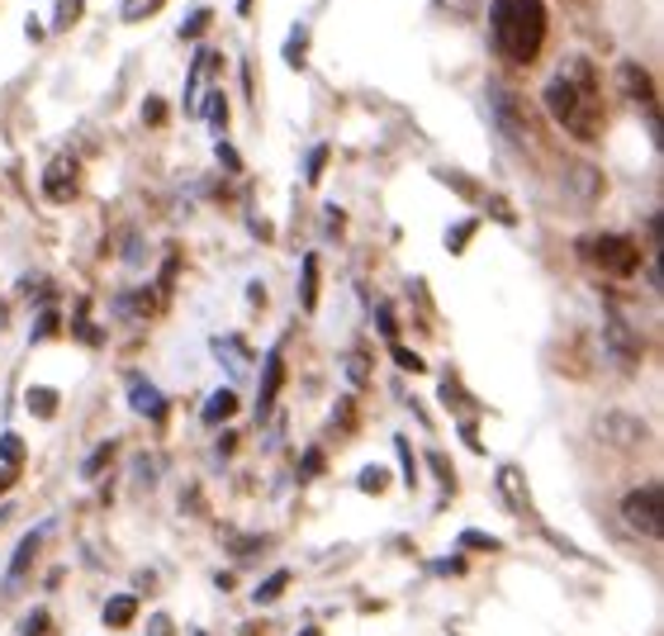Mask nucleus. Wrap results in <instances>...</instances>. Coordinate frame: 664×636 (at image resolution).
I'll return each instance as SVG.
<instances>
[{"instance_id":"obj_34","label":"nucleus","mask_w":664,"mask_h":636,"mask_svg":"<svg viewBox=\"0 0 664 636\" xmlns=\"http://www.w3.org/2000/svg\"><path fill=\"white\" fill-rule=\"evenodd\" d=\"M437 10L456 14V20H474V0H437Z\"/></svg>"},{"instance_id":"obj_32","label":"nucleus","mask_w":664,"mask_h":636,"mask_svg":"<svg viewBox=\"0 0 664 636\" xmlns=\"http://www.w3.org/2000/svg\"><path fill=\"white\" fill-rule=\"evenodd\" d=\"M323 167H328V148L319 142V148L309 152V167H304V177H309V186H319V177H323Z\"/></svg>"},{"instance_id":"obj_43","label":"nucleus","mask_w":664,"mask_h":636,"mask_svg":"<svg viewBox=\"0 0 664 636\" xmlns=\"http://www.w3.org/2000/svg\"><path fill=\"white\" fill-rule=\"evenodd\" d=\"M43 632H47V613H34V617L24 623V636H43Z\"/></svg>"},{"instance_id":"obj_11","label":"nucleus","mask_w":664,"mask_h":636,"mask_svg":"<svg viewBox=\"0 0 664 636\" xmlns=\"http://www.w3.org/2000/svg\"><path fill=\"white\" fill-rule=\"evenodd\" d=\"M617 76H622V91L631 95V100H641L645 109H655V86H651V72L636 67V62H622L617 67Z\"/></svg>"},{"instance_id":"obj_35","label":"nucleus","mask_w":664,"mask_h":636,"mask_svg":"<svg viewBox=\"0 0 664 636\" xmlns=\"http://www.w3.org/2000/svg\"><path fill=\"white\" fill-rule=\"evenodd\" d=\"M142 119H148L152 129H157V124L167 119V100H157V95H148V100H142Z\"/></svg>"},{"instance_id":"obj_31","label":"nucleus","mask_w":664,"mask_h":636,"mask_svg":"<svg viewBox=\"0 0 664 636\" xmlns=\"http://www.w3.org/2000/svg\"><path fill=\"white\" fill-rule=\"evenodd\" d=\"M346 380H352V385H366V380H371V365H366V357H361V352L346 357Z\"/></svg>"},{"instance_id":"obj_16","label":"nucleus","mask_w":664,"mask_h":636,"mask_svg":"<svg viewBox=\"0 0 664 636\" xmlns=\"http://www.w3.org/2000/svg\"><path fill=\"white\" fill-rule=\"evenodd\" d=\"M39 542H43V532H29L20 547H14V561H10V584L20 580V575H29V561L39 555Z\"/></svg>"},{"instance_id":"obj_12","label":"nucleus","mask_w":664,"mask_h":636,"mask_svg":"<svg viewBox=\"0 0 664 636\" xmlns=\"http://www.w3.org/2000/svg\"><path fill=\"white\" fill-rule=\"evenodd\" d=\"M280 385H285V357L280 352H271L266 357V371H261V394H257V413H266L276 404V394H280Z\"/></svg>"},{"instance_id":"obj_18","label":"nucleus","mask_w":664,"mask_h":636,"mask_svg":"<svg viewBox=\"0 0 664 636\" xmlns=\"http://www.w3.org/2000/svg\"><path fill=\"white\" fill-rule=\"evenodd\" d=\"M285 62H290L294 72L309 62V29H304V24H294V29H290V39H285Z\"/></svg>"},{"instance_id":"obj_23","label":"nucleus","mask_w":664,"mask_h":636,"mask_svg":"<svg viewBox=\"0 0 664 636\" xmlns=\"http://www.w3.org/2000/svg\"><path fill=\"white\" fill-rule=\"evenodd\" d=\"M356 485L366 489V495H385V489H389V470L385 466H366V470L356 475Z\"/></svg>"},{"instance_id":"obj_1","label":"nucleus","mask_w":664,"mask_h":636,"mask_svg":"<svg viewBox=\"0 0 664 636\" xmlns=\"http://www.w3.org/2000/svg\"><path fill=\"white\" fill-rule=\"evenodd\" d=\"M546 109L550 119L560 124V129H569L579 142H593L598 138V119H603V109H598V76L589 62H565L556 82H546Z\"/></svg>"},{"instance_id":"obj_21","label":"nucleus","mask_w":664,"mask_h":636,"mask_svg":"<svg viewBox=\"0 0 664 636\" xmlns=\"http://www.w3.org/2000/svg\"><path fill=\"white\" fill-rule=\"evenodd\" d=\"M167 0H124V24H142V20H152L157 10H162Z\"/></svg>"},{"instance_id":"obj_30","label":"nucleus","mask_w":664,"mask_h":636,"mask_svg":"<svg viewBox=\"0 0 664 636\" xmlns=\"http://www.w3.org/2000/svg\"><path fill=\"white\" fill-rule=\"evenodd\" d=\"M427 460H432V470H437V480H441V489H456V470H451V460L441 456V452H427Z\"/></svg>"},{"instance_id":"obj_37","label":"nucleus","mask_w":664,"mask_h":636,"mask_svg":"<svg viewBox=\"0 0 664 636\" xmlns=\"http://www.w3.org/2000/svg\"><path fill=\"white\" fill-rule=\"evenodd\" d=\"M474 229H480V224H474V219H465V224L456 229V233H447V247H451V252H461V247L470 243V233H474Z\"/></svg>"},{"instance_id":"obj_26","label":"nucleus","mask_w":664,"mask_h":636,"mask_svg":"<svg viewBox=\"0 0 664 636\" xmlns=\"http://www.w3.org/2000/svg\"><path fill=\"white\" fill-rule=\"evenodd\" d=\"M224 547L233 555H251V551H261L266 547V537H237V532H224Z\"/></svg>"},{"instance_id":"obj_2","label":"nucleus","mask_w":664,"mask_h":636,"mask_svg":"<svg viewBox=\"0 0 664 636\" xmlns=\"http://www.w3.org/2000/svg\"><path fill=\"white\" fill-rule=\"evenodd\" d=\"M546 6L542 0H494L489 6V34H494V47L517 67L542 57V43H546Z\"/></svg>"},{"instance_id":"obj_25","label":"nucleus","mask_w":664,"mask_h":636,"mask_svg":"<svg viewBox=\"0 0 664 636\" xmlns=\"http://www.w3.org/2000/svg\"><path fill=\"white\" fill-rule=\"evenodd\" d=\"M82 6L86 0H57V14H53V29H72L82 20Z\"/></svg>"},{"instance_id":"obj_33","label":"nucleus","mask_w":664,"mask_h":636,"mask_svg":"<svg viewBox=\"0 0 664 636\" xmlns=\"http://www.w3.org/2000/svg\"><path fill=\"white\" fill-rule=\"evenodd\" d=\"M109 456H115V442H105V447H95V456L82 466V475H100L105 466H109Z\"/></svg>"},{"instance_id":"obj_47","label":"nucleus","mask_w":664,"mask_h":636,"mask_svg":"<svg viewBox=\"0 0 664 636\" xmlns=\"http://www.w3.org/2000/svg\"><path fill=\"white\" fill-rule=\"evenodd\" d=\"M10 513H14V508H10V504H0V522H6Z\"/></svg>"},{"instance_id":"obj_44","label":"nucleus","mask_w":664,"mask_h":636,"mask_svg":"<svg viewBox=\"0 0 664 636\" xmlns=\"http://www.w3.org/2000/svg\"><path fill=\"white\" fill-rule=\"evenodd\" d=\"M319 470H323V456L309 452V456H304V475H319Z\"/></svg>"},{"instance_id":"obj_20","label":"nucleus","mask_w":664,"mask_h":636,"mask_svg":"<svg viewBox=\"0 0 664 636\" xmlns=\"http://www.w3.org/2000/svg\"><path fill=\"white\" fill-rule=\"evenodd\" d=\"M24 404H29V413H39V418H53V413H57V390L34 385V390L24 394Z\"/></svg>"},{"instance_id":"obj_27","label":"nucleus","mask_w":664,"mask_h":636,"mask_svg":"<svg viewBox=\"0 0 664 636\" xmlns=\"http://www.w3.org/2000/svg\"><path fill=\"white\" fill-rule=\"evenodd\" d=\"M0 460H6V466H14V470H20V460H24V442L14 437V433H6V437H0Z\"/></svg>"},{"instance_id":"obj_22","label":"nucleus","mask_w":664,"mask_h":636,"mask_svg":"<svg viewBox=\"0 0 664 636\" xmlns=\"http://www.w3.org/2000/svg\"><path fill=\"white\" fill-rule=\"evenodd\" d=\"M204 119H210V129H214V134H224V124H228V100H224V91H214L210 100H204Z\"/></svg>"},{"instance_id":"obj_4","label":"nucleus","mask_w":664,"mask_h":636,"mask_svg":"<svg viewBox=\"0 0 664 636\" xmlns=\"http://www.w3.org/2000/svg\"><path fill=\"white\" fill-rule=\"evenodd\" d=\"M622 518H626L631 532H641V537H651V542H660V537H664V495H660V485L631 489V495L622 499Z\"/></svg>"},{"instance_id":"obj_6","label":"nucleus","mask_w":664,"mask_h":636,"mask_svg":"<svg viewBox=\"0 0 664 636\" xmlns=\"http://www.w3.org/2000/svg\"><path fill=\"white\" fill-rule=\"evenodd\" d=\"M603 352H608L617 365H622V371H636V361H641V338H636V328H631L612 305L603 309Z\"/></svg>"},{"instance_id":"obj_19","label":"nucleus","mask_w":664,"mask_h":636,"mask_svg":"<svg viewBox=\"0 0 664 636\" xmlns=\"http://www.w3.org/2000/svg\"><path fill=\"white\" fill-rule=\"evenodd\" d=\"M499 485H503V499H508V508H527V489H522V470L517 466H503L499 470Z\"/></svg>"},{"instance_id":"obj_15","label":"nucleus","mask_w":664,"mask_h":636,"mask_svg":"<svg viewBox=\"0 0 664 636\" xmlns=\"http://www.w3.org/2000/svg\"><path fill=\"white\" fill-rule=\"evenodd\" d=\"M133 617H138V598L133 594H119V598L105 603V627H129Z\"/></svg>"},{"instance_id":"obj_7","label":"nucleus","mask_w":664,"mask_h":636,"mask_svg":"<svg viewBox=\"0 0 664 636\" xmlns=\"http://www.w3.org/2000/svg\"><path fill=\"white\" fill-rule=\"evenodd\" d=\"M598 427V437L608 442L612 452H636L645 437H651V427H645L636 413H622V409H612V413H603V418L593 423Z\"/></svg>"},{"instance_id":"obj_17","label":"nucleus","mask_w":664,"mask_h":636,"mask_svg":"<svg viewBox=\"0 0 664 636\" xmlns=\"http://www.w3.org/2000/svg\"><path fill=\"white\" fill-rule=\"evenodd\" d=\"M233 413H237V394L218 390V394H210V404H204V423H228Z\"/></svg>"},{"instance_id":"obj_14","label":"nucleus","mask_w":664,"mask_h":636,"mask_svg":"<svg viewBox=\"0 0 664 636\" xmlns=\"http://www.w3.org/2000/svg\"><path fill=\"white\" fill-rule=\"evenodd\" d=\"M214 357H218V361H228V365H233L237 375H243L247 365H251V357H247V347H243V338H214Z\"/></svg>"},{"instance_id":"obj_36","label":"nucleus","mask_w":664,"mask_h":636,"mask_svg":"<svg viewBox=\"0 0 664 636\" xmlns=\"http://www.w3.org/2000/svg\"><path fill=\"white\" fill-rule=\"evenodd\" d=\"M461 547L465 551H499V542H494V537H484V532H465Z\"/></svg>"},{"instance_id":"obj_24","label":"nucleus","mask_w":664,"mask_h":636,"mask_svg":"<svg viewBox=\"0 0 664 636\" xmlns=\"http://www.w3.org/2000/svg\"><path fill=\"white\" fill-rule=\"evenodd\" d=\"M285 590H290V570H276L266 584H257V603H276Z\"/></svg>"},{"instance_id":"obj_42","label":"nucleus","mask_w":664,"mask_h":636,"mask_svg":"<svg viewBox=\"0 0 664 636\" xmlns=\"http://www.w3.org/2000/svg\"><path fill=\"white\" fill-rule=\"evenodd\" d=\"M53 332H57V314H53V309H47V314L39 318V328H34V338L43 342V338H53Z\"/></svg>"},{"instance_id":"obj_40","label":"nucleus","mask_w":664,"mask_h":636,"mask_svg":"<svg viewBox=\"0 0 664 636\" xmlns=\"http://www.w3.org/2000/svg\"><path fill=\"white\" fill-rule=\"evenodd\" d=\"M394 361H399L404 371H422V357H418V352H408V347H394Z\"/></svg>"},{"instance_id":"obj_3","label":"nucleus","mask_w":664,"mask_h":636,"mask_svg":"<svg viewBox=\"0 0 664 636\" xmlns=\"http://www.w3.org/2000/svg\"><path fill=\"white\" fill-rule=\"evenodd\" d=\"M579 257L589 266H598V272H608V276H636L641 272V247L631 243V237H622V233L579 237Z\"/></svg>"},{"instance_id":"obj_28","label":"nucleus","mask_w":664,"mask_h":636,"mask_svg":"<svg viewBox=\"0 0 664 636\" xmlns=\"http://www.w3.org/2000/svg\"><path fill=\"white\" fill-rule=\"evenodd\" d=\"M394 452H399L404 480H408V489H414V485H418V466H414V452H408V442H404V437H394Z\"/></svg>"},{"instance_id":"obj_29","label":"nucleus","mask_w":664,"mask_h":636,"mask_svg":"<svg viewBox=\"0 0 664 636\" xmlns=\"http://www.w3.org/2000/svg\"><path fill=\"white\" fill-rule=\"evenodd\" d=\"M210 20H214V10H195V14H190V20L181 24V39H200L204 29H210Z\"/></svg>"},{"instance_id":"obj_13","label":"nucleus","mask_w":664,"mask_h":636,"mask_svg":"<svg viewBox=\"0 0 664 636\" xmlns=\"http://www.w3.org/2000/svg\"><path fill=\"white\" fill-rule=\"evenodd\" d=\"M299 305H304V314L319 309V257H304V276H299Z\"/></svg>"},{"instance_id":"obj_8","label":"nucleus","mask_w":664,"mask_h":636,"mask_svg":"<svg viewBox=\"0 0 664 636\" xmlns=\"http://www.w3.org/2000/svg\"><path fill=\"white\" fill-rule=\"evenodd\" d=\"M565 195L575 204H593L603 195V171L589 167V162H569L565 167Z\"/></svg>"},{"instance_id":"obj_5","label":"nucleus","mask_w":664,"mask_h":636,"mask_svg":"<svg viewBox=\"0 0 664 636\" xmlns=\"http://www.w3.org/2000/svg\"><path fill=\"white\" fill-rule=\"evenodd\" d=\"M489 109H494L499 134L508 142H517V148H527V142H532V115L522 109V100L508 86H489Z\"/></svg>"},{"instance_id":"obj_41","label":"nucleus","mask_w":664,"mask_h":636,"mask_svg":"<svg viewBox=\"0 0 664 636\" xmlns=\"http://www.w3.org/2000/svg\"><path fill=\"white\" fill-rule=\"evenodd\" d=\"M432 570H437V575H465V555H451V561H437Z\"/></svg>"},{"instance_id":"obj_45","label":"nucleus","mask_w":664,"mask_h":636,"mask_svg":"<svg viewBox=\"0 0 664 636\" xmlns=\"http://www.w3.org/2000/svg\"><path fill=\"white\" fill-rule=\"evenodd\" d=\"M14 475H20V470H14V466H0V495H6V489L14 485Z\"/></svg>"},{"instance_id":"obj_38","label":"nucleus","mask_w":664,"mask_h":636,"mask_svg":"<svg viewBox=\"0 0 664 636\" xmlns=\"http://www.w3.org/2000/svg\"><path fill=\"white\" fill-rule=\"evenodd\" d=\"M214 152H218V162H224V171H243V157H237L224 138H218V148H214Z\"/></svg>"},{"instance_id":"obj_39","label":"nucleus","mask_w":664,"mask_h":636,"mask_svg":"<svg viewBox=\"0 0 664 636\" xmlns=\"http://www.w3.org/2000/svg\"><path fill=\"white\" fill-rule=\"evenodd\" d=\"M171 632H176V627H171L167 613H152V617H148V636H171Z\"/></svg>"},{"instance_id":"obj_46","label":"nucleus","mask_w":664,"mask_h":636,"mask_svg":"<svg viewBox=\"0 0 664 636\" xmlns=\"http://www.w3.org/2000/svg\"><path fill=\"white\" fill-rule=\"evenodd\" d=\"M237 14H251V0H237Z\"/></svg>"},{"instance_id":"obj_10","label":"nucleus","mask_w":664,"mask_h":636,"mask_svg":"<svg viewBox=\"0 0 664 636\" xmlns=\"http://www.w3.org/2000/svg\"><path fill=\"white\" fill-rule=\"evenodd\" d=\"M129 404H133V413H142V418H152V423H162V418H167V400H162V390L148 385L142 375H133V380H129Z\"/></svg>"},{"instance_id":"obj_9","label":"nucleus","mask_w":664,"mask_h":636,"mask_svg":"<svg viewBox=\"0 0 664 636\" xmlns=\"http://www.w3.org/2000/svg\"><path fill=\"white\" fill-rule=\"evenodd\" d=\"M43 195L53 200V204H67L76 195V162L72 157H53L43 171Z\"/></svg>"}]
</instances>
